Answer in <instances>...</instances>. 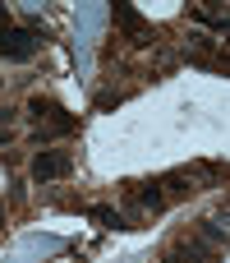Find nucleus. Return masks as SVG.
Listing matches in <instances>:
<instances>
[{
    "instance_id": "8",
    "label": "nucleus",
    "mask_w": 230,
    "mask_h": 263,
    "mask_svg": "<svg viewBox=\"0 0 230 263\" xmlns=\"http://www.w3.org/2000/svg\"><path fill=\"white\" fill-rule=\"evenodd\" d=\"M0 32H9V9L0 5Z\"/></svg>"
},
{
    "instance_id": "3",
    "label": "nucleus",
    "mask_w": 230,
    "mask_h": 263,
    "mask_svg": "<svg viewBox=\"0 0 230 263\" xmlns=\"http://www.w3.org/2000/svg\"><path fill=\"white\" fill-rule=\"evenodd\" d=\"M111 14H115V28H120L129 42H138V46H143V37H148V23H143V14H138L134 5H124V0H115V5H111Z\"/></svg>"
},
{
    "instance_id": "4",
    "label": "nucleus",
    "mask_w": 230,
    "mask_h": 263,
    "mask_svg": "<svg viewBox=\"0 0 230 263\" xmlns=\"http://www.w3.org/2000/svg\"><path fill=\"white\" fill-rule=\"evenodd\" d=\"M32 51H37V28H28V32H18V28L0 32V55H9V60H28Z\"/></svg>"
},
{
    "instance_id": "6",
    "label": "nucleus",
    "mask_w": 230,
    "mask_h": 263,
    "mask_svg": "<svg viewBox=\"0 0 230 263\" xmlns=\"http://www.w3.org/2000/svg\"><path fill=\"white\" fill-rule=\"evenodd\" d=\"M161 185H171L175 199H189V194H194V176H189V171H171V176H161Z\"/></svg>"
},
{
    "instance_id": "1",
    "label": "nucleus",
    "mask_w": 230,
    "mask_h": 263,
    "mask_svg": "<svg viewBox=\"0 0 230 263\" xmlns=\"http://www.w3.org/2000/svg\"><path fill=\"white\" fill-rule=\"evenodd\" d=\"M28 111H32V120H37V125L46 120L55 134H74V129H78V120H74L60 102H51V97H32V102H28Z\"/></svg>"
},
{
    "instance_id": "9",
    "label": "nucleus",
    "mask_w": 230,
    "mask_h": 263,
    "mask_svg": "<svg viewBox=\"0 0 230 263\" xmlns=\"http://www.w3.org/2000/svg\"><path fill=\"white\" fill-rule=\"evenodd\" d=\"M217 65H221V69H226V74H230V55H221V60H217Z\"/></svg>"
},
{
    "instance_id": "5",
    "label": "nucleus",
    "mask_w": 230,
    "mask_h": 263,
    "mask_svg": "<svg viewBox=\"0 0 230 263\" xmlns=\"http://www.w3.org/2000/svg\"><path fill=\"white\" fill-rule=\"evenodd\" d=\"M143 208H152V213H161L166 208V194H161V180H148V185H138V194H134Z\"/></svg>"
},
{
    "instance_id": "2",
    "label": "nucleus",
    "mask_w": 230,
    "mask_h": 263,
    "mask_svg": "<svg viewBox=\"0 0 230 263\" xmlns=\"http://www.w3.org/2000/svg\"><path fill=\"white\" fill-rule=\"evenodd\" d=\"M74 171V157L69 153H37L32 157V180H60Z\"/></svg>"
},
{
    "instance_id": "7",
    "label": "nucleus",
    "mask_w": 230,
    "mask_h": 263,
    "mask_svg": "<svg viewBox=\"0 0 230 263\" xmlns=\"http://www.w3.org/2000/svg\"><path fill=\"white\" fill-rule=\"evenodd\" d=\"M88 217H97L101 227H111V231H124V217L115 213V208H106V203H92L88 208Z\"/></svg>"
}]
</instances>
